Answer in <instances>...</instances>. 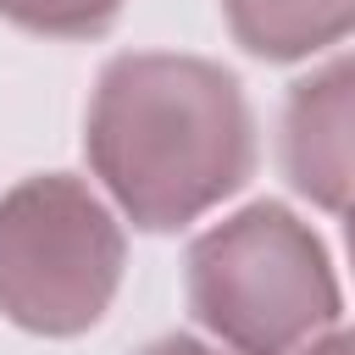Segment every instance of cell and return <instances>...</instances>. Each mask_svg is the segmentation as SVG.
<instances>
[{"label": "cell", "mask_w": 355, "mask_h": 355, "mask_svg": "<svg viewBox=\"0 0 355 355\" xmlns=\"http://www.w3.org/2000/svg\"><path fill=\"white\" fill-rule=\"evenodd\" d=\"M89 161L139 227L194 222L250 178V105L211 61L116 55L89 105Z\"/></svg>", "instance_id": "6da1fadb"}, {"label": "cell", "mask_w": 355, "mask_h": 355, "mask_svg": "<svg viewBox=\"0 0 355 355\" xmlns=\"http://www.w3.org/2000/svg\"><path fill=\"white\" fill-rule=\"evenodd\" d=\"M189 305L239 355H294L338 316V283L294 211L250 205L194 239Z\"/></svg>", "instance_id": "7a4b0ae2"}, {"label": "cell", "mask_w": 355, "mask_h": 355, "mask_svg": "<svg viewBox=\"0 0 355 355\" xmlns=\"http://www.w3.org/2000/svg\"><path fill=\"white\" fill-rule=\"evenodd\" d=\"M122 277V227L78 178H28L0 200V311L33 333H83Z\"/></svg>", "instance_id": "3957f363"}, {"label": "cell", "mask_w": 355, "mask_h": 355, "mask_svg": "<svg viewBox=\"0 0 355 355\" xmlns=\"http://www.w3.org/2000/svg\"><path fill=\"white\" fill-rule=\"evenodd\" d=\"M283 166L294 189L327 211L355 200V55L294 89L283 116Z\"/></svg>", "instance_id": "277c9868"}, {"label": "cell", "mask_w": 355, "mask_h": 355, "mask_svg": "<svg viewBox=\"0 0 355 355\" xmlns=\"http://www.w3.org/2000/svg\"><path fill=\"white\" fill-rule=\"evenodd\" d=\"M222 6L233 39L266 61L311 55L355 28V0H222Z\"/></svg>", "instance_id": "5b68a950"}, {"label": "cell", "mask_w": 355, "mask_h": 355, "mask_svg": "<svg viewBox=\"0 0 355 355\" xmlns=\"http://www.w3.org/2000/svg\"><path fill=\"white\" fill-rule=\"evenodd\" d=\"M122 0H0V17L33 28V33H61V39H78V33H100L111 17H116Z\"/></svg>", "instance_id": "8992f818"}, {"label": "cell", "mask_w": 355, "mask_h": 355, "mask_svg": "<svg viewBox=\"0 0 355 355\" xmlns=\"http://www.w3.org/2000/svg\"><path fill=\"white\" fill-rule=\"evenodd\" d=\"M139 355H211V349L194 344V338H155V344H144Z\"/></svg>", "instance_id": "52a82bcc"}, {"label": "cell", "mask_w": 355, "mask_h": 355, "mask_svg": "<svg viewBox=\"0 0 355 355\" xmlns=\"http://www.w3.org/2000/svg\"><path fill=\"white\" fill-rule=\"evenodd\" d=\"M305 355H355V327H349V333H333V338H322V344H311Z\"/></svg>", "instance_id": "ba28073f"}, {"label": "cell", "mask_w": 355, "mask_h": 355, "mask_svg": "<svg viewBox=\"0 0 355 355\" xmlns=\"http://www.w3.org/2000/svg\"><path fill=\"white\" fill-rule=\"evenodd\" d=\"M344 211H349V261H355V200H349Z\"/></svg>", "instance_id": "9c48e42d"}]
</instances>
